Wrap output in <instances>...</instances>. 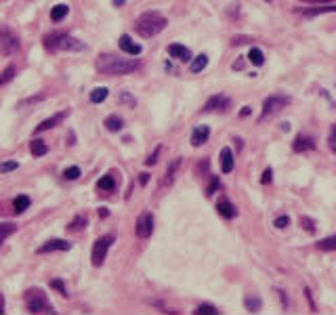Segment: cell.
Here are the masks:
<instances>
[{
  "mask_svg": "<svg viewBox=\"0 0 336 315\" xmlns=\"http://www.w3.org/2000/svg\"><path fill=\"white\" fill-rule=\"evenodd\" d=\"M120 48L124 50L126 55H132V57H137V55H141V44H137L128 34H124V36H120Z\"/></svg>",
  "mask_w": 336,
  "mask_h": 315,
  "instance_id": "ba28073f",
  "label": "cell"
},
{
  "mask_svg": "<svg viewBox=\"0 0 336 315\" xmlns=\"http://www.w3.org/2000/svg\"><path fill=\"white\" fill-rule=\"evenodd\" d=\"M107 214H110V212H107V208H99V217H101V219H105Z\"/></svg>",
  "mask_w": 336,
  "mask_h": 315,
  "instance_id": "c3c4849f",
  "label": "cell"
},
{
  "mask_svg": "<svg viewBox=\"0 0 336 315\" xmlns=\"http://www.w3.org/2000/svg\"><path fill=\"white\" fill-rule=\"evenodd\" d=\"M301 225L305 227V229H307L309 233H313V231H315V225H313V220H311V219H307V217H301Z\"/></svg>",
  "mask_w": 336,
  "mask_h": 315,
  "instance_id": "8d00e7d4",
  "label": "cell"
},
{
  "mask_svg": "<svg viewBox=\"0 0 336 315\" xmlns=\"http://www.w3.org/2000/svg\"><path fill=\"white\" fill-rule=\"evenodd\" d=\"M208 137H210V128L208 126H198V128H193L192 145L193 147H200V145H204L208 141Z\"/></svg>",
  "mask_w": 336,
  "mask_h": 315,
  "instance_id": "5bb4252c",
  "label": "cell"
},
{
  "mask_svg": "<svg viewBox=\"0 0 336 315\" xmlns=\"http://www.w3.org/2000/svg\"><path fill=\"white\" fill-rule=\"evenodd\" d=\"M303 2H334V0H303Z\"/></svg>",
  "mask_w": 336,
  "mask_h": 315,
  "instance_id": "681fc988",
  "label": "cell"
},
{
  "mask_svg": "<svg viewBox=\"0 0 336 315\" xmlns=\"http://www.w3.org/2000/svg\"><path fill=\"white\" fill-rule=\"evenodd\" d=\"M318 248H320V250H334V248H336V237L330 236V237L321 239V242H318Z\"/></svg>",
  "mask_w": 336,
  "mask_h": 315,
  "instance_id": "f546056e",
  "label": "cell"
},
{
  "mask_svg": "<svg viewBox=\"0 0 336 315\" xmlns=\"http://www.w3.org/2000/svg\"><path fill=\"white\" fill-rule=\"evenodd\" d=\"M107 94H110V91H107L105 86H97L91 91V101L93 103H103V101L107 99Z\"/></svg>",
  "mask_w": 336,
  "mask_h": 315,
  "instance_id": "603a6c76",
  "label": "cell"
},
{
  "mask_svg": "<svg viewBox=\"0 0 336 315\" xmlns=\"http://www.w3.org/2000/svg\"><path fill=\"white\" fill-rule=\"evenodd\" d=\"M267 2H271V0H267Z\"/></svg>",
  "mask_w": 336,
  "mask_h": 315,
  "instance_id": "f5cc1de1",
  "label": "cell"
},
{
  "mask_svg": "<svg viewBox=\"0 0 336 315\" xmlns=\"http://www.w3.org/2000/svg\"><path fill=\"white\" fill-rule=\"evenodd\" d=\"M160 151H162V147H156V151L147 158V160H145V164H147V166H151V164H156V162H158V156H160Z\"/></svg>",
  "mask_w": 336,
  "mask_h": 315,
  "instance_id": "ab89813d",
  "label": "cell"
},
{
  "mask_svg": "<svg viewBox=\"0 0 336 315\" xmlns=\"http://www.w3.org/2000/svg\"><path fill=\"white\" fill-rule=\"evenodd\" d=\"M271 179H273V170L267 168V170L263 173V176H261V183H271Z\"/></svg>",
  "mask_w": 336,
  "mask_h": 315,
  "instance_id": "b9f144b4",
  "label": "cell"
},
{
  "mask_svg": "<svg viewBox=\"0 0 336 315\" xmlns=\"http://www.w3.org/2000/svg\"><path fill=\"white\" fill-rule=\"evenodd\" d=\"M86 227V217H82V214H78L72 223L67 225V231H80V229H84Z\"/></svg>",
  "mask_w": 336,
  "mask_h": 315,
  "instance_id": "83f0119b",
  "label": "cell"
},
{
  "mask_svg": "<svg viewBox=\"0 0 336 315\" xmlns=\"http://www.w3.org/2000/svg\"><path fill=\"white\" fill-rule=\"evenodd\" d=\"M13 76H15V65H9L2 72V76H0V84H4V82H9V80H13Z\"/></svg>",
  "mask_w": 336,
  "mask_h": 315,
  "instance_id": "836d02e7",
  "label": "cell"
},
{
  "mask_svg": "<svg viewBox=\"0 0 336 315\" xmlns=\"http://www.w3.org/2000/svg\"><path fill=\"white\" fill-rule=\"evenodd\" d=\"M57 38H59V34H53V36L44 38V44H47V48H57Z\"/></svg>",
  "mask_w": 336,
  "mask_h": 315,
  "instance_id": "74e56055",
  "label": "cell"
},
{
  "mask_svg": "<svg viewBox=\"0 0 336 315\" xmlns=\"http://www.w3.org/2000/svg\"><path fill=\"white\" fill-rule=\"evenodd\" d=\"M135 231H137L139 237H149L151 236V231H154V217H151V212H143L141 217L137 219Z\"/></svg>",
  "mask_w": 336,
  "mask_h": 315,
  "instance_id": "52a82bcc",
  "label": "cell"
},
{
  "mask_svg": "<svg viewBox=\"0 0 336 315\" xmlns=\"http://www.w3.org/2000/svg\"><path fill=\"white\" fill-rule=\"evenodd\" d=\"M229 107V99L225 94H212L210 99L204 103V111H214V110H227Z\"/></svg>",
  "mask_w": 336,
  "mask_h": 315,
  "instance_id": "9c48e42d",
  "label": "cell"
},
{
  "mask_svg": "<svg viewBox=\"0 0 336 315\" xmlns=\"http://www.w3.org/2000/svg\"><path fill=\"white\" fill-rule=\"evenodd\" d=\"M139 181H141V185H147L149 174H147V173H141V176H139Z\"/></svg>",
  "mask_w": 336,
  "mask_h": 315,
  "instance_id": "f6af8a7d",
  "label": "cell"
},
{
  "mask_svg": "<svg viewBox=\"0 0 336 315\" xmlns=\"http://www.w3.org/2000/svg\"><path fill=\"white\" fill-rule=\"evenodd\" d=\"M332 11H334V2H328V6H320V9L305 11V15H321V13H332Z\"/></svg>",
  "mask_w": 336,
  "mask_h": 315,
  "instance_id": "1f68e13d",
  "label": "cell"
},
{
  "mask_svg": "<svg viewBox=\"0 0 336 315\" xmlns=\"http://www.w3.org/2000/svg\"><path fill=\"white\" fill-rule=\"evenodd\" d=\"M97 187L103 189V191H113V189H116V179H113L112 174H105L97 181Z\"/></svg>",
  "mask_w": 336,
  "mask_h": 315,
  "instance_id": "7402d4cb",
  "label": "cell"
},
{
  "mask_svg": "<svg viewBox=\"0 0 336 315\" xmlns=\"http://www.w3.org/2000/svg\"><path fill=\"white\" fill-rule=\"evenodd\" d=\"M334 139H336V128L332 126V130H330V141H328V143H330V149H332V151L336 149V143H334Z\"/></svg>",
  "mask_w": 336,
  "mask_h": 315,
  "instance_id": "7bdbcfd3",
  "label": "cell"
},
{
  "mask_svg": "<svg viewBox=\"0 0 336 315\" xmlns=\"http://www.w3.org/2000/svg\"><path fill=\"white\" fill-rule=\"evenodd\" d=\"M282 130H286V132H288V130H290V124H288V122H284V124H282Z\"/></svg>",
  "mask_w": 336,
  "mask_h": 315,
  "instance_id": "816d5d0a",
  "label": "cell"
},
{
  "mask_svg": "<svg viewBox=\"0 0 336 315\" xmlns=\"http://www.w3.org/2000/svg\"><path fill=\"white\" fill-rule=\"evenodd\" d=\"M288 225H290V219H288V217H280V219H275V227H277V229H286Z\"/></svg>",
  "mask_w": 336,
  "mask_h": 315,
  "instance_id": "f35d334b",
  "label": "cell"
},
{
  "mask_svg": "<svg viewBox=\"0 0 336 315\" xmlns=\"http://www.w3.org/2000/svg\"><path fill=\"white\" fill-rule=\"evenodd\" d=\"M221 170H223L225 174L233 170V154H231L229 147H223V149H221Z\"/></svg>",
  "mask_w": 336,
  "mask_h": 315,
  "instance_id": "2e32d148",
  "label": "cell"
},
{
  "mask_svg": "<svg viewBox=\"0 0 336 315\" xmlns=\"http://www.w3.org/2000/svg\"><path fill=\"white\" fill-rule=\"evenodd\" d=\"M17 231V225H13V223H0V246H2V242L9 236H13V233Z\"/></svg>",
  "mask_w": 336,
  "mask_h": 315,
  "instance_id": "d4e9b609",
  "label": "cell"
},
{
  "mask_svg": "<svg viewBox=\"0 0 336 315\" xmlns=\"http://www.w3.org/2000/svg\"><path fill=\"white\" fill-rule=\"evenodd\" d=\"M19 164L15 160H9V162H2L0 164V173H11V170H17Z\"/></svg>",
  "mask_w": 336,
  "mask_h": 315,
  "instance_id": "e575fe53",
  "label": "cell"
},
{
  "mask_svg": "<svg viewBox=\"0 0 336 315\" xmlns=\"http://www.w3.org/2000/svg\"><path fill=\"white\" fill-rule=\"evenodd\" d=\"M217 212L223 219H233V217H236V206H233L231 202H227V200H221L217 204Z\"/></svg>",
  "mask_w": 336,
  "mask_h": 315,
  "instance_id": "e0dca14e",
  "label": "cell"
},
{
  "mask_svg": "<svg viewBox=\"0 0 336 315\" xmlns=\"http://www.w3.org/2000/svg\"><path fill=\"white\" fill-rule=\"evenodd\" d=\"M244 305H246V309H248V311L255 313V311H258V309H261L263 302H261V299H258V296H248V299L244 300Z\"/></svg>",
  "mask_w": 336,
  "mask_h": 315,
  "instance_id": "f1b7e54d",
  "label": "cell"
},
{
  "mask_svg": "<svg viewBox=\"0 0 336 315\" xmlns=\"http://www.w3.org/2000/svg\"><path fill=\"white\" fill-rule=\"evenodd\" d=\"M97 69L105 76H126L132 74L141 67L139 59H124V57H116V55H101L97 59Z\"/></svg>",
  "mask_w": 336,
  "mask_h": 315,
  "instance_id": "6da1fadb",
  "label": "cell"
},
{
  "mask_svg": "<svg viewBox=\"0 0 336 315\" xmlns=\"http://www.w3.org/2000/svg\"><path fill=\"white\" fill-rule=\"evenodd\" d=\"M0 50H2V53H6V55L17 53V50H19V38L13 34L9 28H2V30H0Z\"/></svg>",
  "mask_w": 336,
  "mask_h": 315,
  "instance_id": "8992f818",
  "label": "cell"
},
{
  "mask_svg": "<svg viewBox=\"0 0 336 315\" xmlns=\"http://www.w3.org/2000/svg\"><path fill=\"white\" fill-rule=\"evenodd\" d=\"M67 13H69V6L67 4H57V6L50 9V19H53V21H61V19L65 17Z\"/></svg>",
  "mask_w": 336,
  "mask_h": 315,
  "instance_id": "cb8c5ba5",
  "label": "cell"
},
{
  "mask_svg": "<svg viewBox=\"0 0 336 315\" xmlns=\"http://www.w3.org/2000/svg\"><path fill=\"white\" fill-rule=\"evenodd\" d=\"M57 48H63V50H82L84 48V42L76 40L72 36H59L57 38Z\"/></svg>",
  "mask_w": 336,
  "mask_h": 315,
  "instance_id": "30bf717a",
  "label": "cell"
},
{
  "mask_svg": "<svg viewBox=\"0 0 336 315\" xmlns=\"http://www.w3.org/2000/svg\"><path fill=\"white\" fill-rule=\"evenodd\" d=\"M50 286L57 288L61 294H67V290H65V286H63V282H61V280H53V282H50Z\"/></svg>",
  "mask_w": 336,
  "mask_h": 315,
  "instance_id": "60d3db41",
  "label": "cell"
},
{
  "mask_svg": "<svg viewBox=\"0 0 336 315\" xmlns=\"http://www.w3.org/2000/svg\"><path fill=\"white\" fill-rule=\"evenodd\" d=\"M290 103V97H284V94H271V97H267L263 101V113L261 118H258V122H263L267 116H271V113L280 111L282 107H286Z\"/></svg>",
  "mask_w": 336,
  "mask_h": 315,
  "instance_id": "5b68a950",
  "label": "cell"
},
{
  "mask_svg": "<svg viewBox=\"0 0 336 315\" xmlns=\"http://www.w3.org/2000/svg\"><path fill=\"white\" fill-rule=\"evenodd\" d=\"M122 118H118V116H110L105 120V128L107 130H112V132H118V130H122Z\"/></svg>",
  "mask_w": 336,
  "mask_h": 315,
  "instance_id": "484cf974",
  "label": "cell"
},
{
  "mask_svg": "<svg viewBox=\"0 0 336 315\" xmlns=\"http://www.w3.org/2000/svg\"><path fill=\"white\" fill-rule=\"evenodd\" d=\"M248 59H250L252 65H263V63H265V55H263L261 48H250Z\"/></svg>",
  "mask_w": 336,
  "mask_h": 315,
  "instance_id": "4316f807",
  "label": "cell"
},
{
  "mask_svg": "<svg viewBox=\"0 0 336 315\" xmlns=\"http://www.w3.org/2000/svg\"><path fill=\"white\" fill-rule=\"evenodd\" d=\"M25 305H28V311L30 313H55L53 305L47 300L42 290H28L25 292Z\"/></svg>",
  "mask_w": 336,
  "mask_h": 315,
  "instance_id": "3957f363",
  "label": "cell"
},
{
  "mask_svg": "<svg viewBox=\"0 0 336 315\" xmlns=\"http://www.w3.org/2000/svg\"><path fill=\"white\" fill-rule=\"evenodd\" d=\"M126 2V0H113V6H122Z\"/></svg>",
  "mask_w": 336,
  "mask_h": 315,
  "instance_id": "f907efd6",
  "label": "cell"
},
{
  "mask_svg": "<svg viewBox=\"0 0 336 315\" xmlns=\"http://www.w3.org/2000/svg\"><path fill=\"white\" fill-rule=\"evenodd\" d=\"M240 116H242V118H246V116H250V107H248V105H246V107H244V110H242V111H240Z\"/></svg>",
  "mask_w": 336,
  "mask_h": 315,
  "instance_id": "bcb514c9",
  "label": "cell"
},
{
  "mask_svg": "<svg viewBox=\"0 0 336 315\" xmlns=\"http://www.w3.org/2000/svg\"><path fill=\"white\" fill-rule=\"evenodd\" d=\"M4 313V296H2V292H0V315Z\"/></svg>",
  "mask_w": 336,
  "mask_h": 315,
  "instance_id": "7dc6e473",
  "label": "cell"
},
{
  "mask_svg": "<svg viewBox=\"0 0 336 315\" xmlns=\"http://www.w3.org/2000/svg\"><path fill=\"white\" fill-rule=\"evenodd\" d=\"M195 313H204V315H219V309H214L212 305H200L198 309H195Z\"/></svg>",
  "mask_w": 336,
  "mask_h": 315,
  "instance_id": "d6a6232c",
  "label": "cell"
},
{
  "mask_svg": "<svg viewBox=\"0 0 336 315\" xmlns=\"http://www.w3.org/2000/svg\"><path fill=\"white\" fill-rule=\"evenodd\" d=\"M292 149L296 151V154H301V151H309V149H315V139L313 137H303L299 135L294 139L292 143Z\"/></svg>",
  "mask_w": 336,
  "mask_h": 315,
  "instance_id": "4fadbf2b",
  "label": "cell"
},
{
  "mask_svg": "<svg viewBox=\"0 0 336 315\" xmlns=\"http://www.w3.org/2000/svg\"><path fill=\"white\" fill-rule=\"evenodd\" d=\"M30 149H32V154H34V158H40V156H44L48 151L47 143H44L42 139H34V141L30 143Z\"/></svg>",
  "mask_w": 336,
  "mask_h": 315,
  "instance_id": "ffe728a7",
  "label": "cell"
},
{
  "mask_svg": "<svg viewBox=\"0 0 336 315\" xmlns=\"http://www.w3.org/2000/svg\"><path fill=\"white\" fill-rule=\"evenodd\" d=\"M28 208H30V198H28V195H17V198L13 200V210H15L17 214L25 212Z\"/></svg>",
  "mask_w": 336,
  "mask_h": 315,
  "instance_id": "d6986e66",
  "label": "cell"
},
{
  "mask_svg": "<svg viewBox=\"0 0 336 315\" xmlns=\"http://www.w3.org/2000/svg\"><path fill=\"white\" fill-rule=\"evenodd\" d=\"M208 65V55H198L195 59L192 61V65H189V69H192L193 74H200L202 69H206Z\"/></svg>",
  "mask_w": 336,
  "mask_h": 315,
  "instance_id": "44dd1931",
  "label": "cell"
},
{
  "mask_svg": "<svg viewBox=\"0 0 336 315\" xmlns=\"http://www.w3.org/2000/svg\"><path fill=\"white\" fill-rule=\"evenodd\" d=\"M168 55L170 57H175V59H179V61H192V50H189L187 47H183V44H170L168 47Z\"/></svg>",
  "mask_w": 336,
  "mask_h": 315,
  "instance_id": "7c38bea8",
  "label": "cell"
},
{
  "mask_svg": "<svg viewBox=\"0 0 336 315\" xmlns=\"http://www.w3.org/2000/svg\"><path fill=\"white\" fill-rule=\"evenodd\" d=\"M166 23H168L166 17L160 15L158 11H147V13H143V15L137 19L135 28H137V32H139L141 36L151 38V36L160 34V32L166 28Z\"/></svg>",
  "mask_w": 336,
  "mask_h": 315,
  "instance_id": "7a4b0ae2",
  "label": "cell"
},
{
  "mask_svg": "<svg viewBox=\"0 0 336 315\" xmlns=\"http://www.w3.org/2000/svg\"><path fill=\"white\" fill-rule=\"evenodd\" d=\"M113 237L112 233H107V236H101L97 242H95L93 246V265L95 267H101V265L105 263V258H107V250H110V246L113 244Z\"/></svg>",
  "mask_w": 336,
  "mask_h": 315,
  "instance_id": "277c9868",
  "label": "cell"
},
{
  "mask_svg": "<svg viewBox=\"0 0 336 315\" xmlns=\"http://www.w3.org/2000/svg\"><path fill=\"white\" fill-rule=\"evenodd\" d=\"M69 248H72V244L65 242V239H48L47 244H42L38 248V252L44 254V252H57V250H69Z\"/></svg>",
  "mask_w": 336,
  "mask_h": 315,
  "instance_id": "8fae6325",
  "label": "cell"
},
{
  "mask_svg": "<svg viewBox=\"0 0 336 315\" xmlns=\"http://www.w3.org/2000/svg\"><path fill=\"white\" fill-rule=\"evenodd\" d=\"M120 99H122V101H126V103H130L132 107H135V103H137V101H135V99H132V97H130V94H126V93H124V94H122V97H120Z\"/></svg>",
  "mask_w": 336,
  "mask_h": 315,
  "instance_id": "ee69618b",
  "label": "cell"
},
{
  "mask_svg": "<svg viewBox=\"0 0 336 315\" xmlns=\"http://www.w3.org/2000/svg\"><path fill=\"white\" fill-rule=\"evenodd\" d=\"M179 166H181V158H175V160L168 164L166 174H164V179H162V187H166L175 181V174H176V170H179Z\"/></svg>",
  "mask_w": 336,
  "mask_h": 315,
  "instance_id": "9a60e30c",
  "label": "cell"
},
{
  "mask_svg": "<svg viewBox=\"0 0 336 315\" xmlns=\"http://www.w3.org/2000/svg\"><path fill=\"white\" fill-rule=\"evenodd\" d=\"M63 118H65V111H61V113H55L53 118H47V120H44V122H40V124H38L36 132H44V130L53 128V126H57V124H59Z\"/></svg>",
  "mask_w": 336,
  "mask_h": 315,
  "instance_id": "ac0fdd59",
  "label": "cell"
},
{
  "mask_svg": "<svg viewBox=\"0 0 336 315\" xmlns=\"http://www.w3.org/2000/svg\"><path fill=\"white\" fill-rule=\"evenodd\" d=\"M219 187H221V181L217 179V176H214V179L210 181V185H208V187H206V195H212V193H214V191H217V189H219Z\"/></svg>",
  "mask_w": 336,
  "mask_h": 315,
  "instance_id": "d590c367",
  "label": "cell"
},
{
  "mask_svg": "<svg viewBox=\"0 0 336 315\" xmlns=\"http://www.w3.org/2000/svg\"><path fill=\"white\" fill-rule=\"evenodd\" d=\"M80 174H82V173H80V168H78V166H69V168L63 170V176H65L67 181H76Z\"/></svg>",
  "mask_w": 336,
  "mask_h": 315,
  "instance_id": "4dcf8cb0",
  "label": "cell"
}]
</instances>
